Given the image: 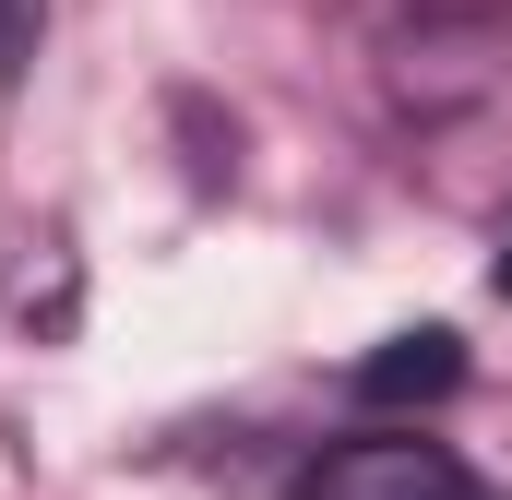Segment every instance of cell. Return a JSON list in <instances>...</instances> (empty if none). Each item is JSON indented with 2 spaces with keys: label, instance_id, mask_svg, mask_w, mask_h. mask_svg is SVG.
Listing matches in <instances>:
<instances>
[{
  "label": "cell",
  "instance_id": "6da1fadb",
  "mask_svg": "<svg viewBox=\"0 0 512 500\" xmlns=\"http://www.w3.org/2000/svg\"><path fill=\"white\" fill-rule=\"evenodd\" d=\"M298 500H501L465 453H441V441H417V429H370V441H334Z\"/></svg>",
  "mask_w": 512,
  "mask_h": 500
},
{
  "label": "cell",
  "instance_id": "7a4b0ae2",
  "mask_svg": "<svg viewBox=\"0 0 512 500\" xmlns=\"http://www.w3.org/2000/svg\"><path fill=\"white\" fill-rule=\"evenodd\" d=\"M465 381V346L429 322V334H393L382 358H358V405H441Z\"/></svg>",
  "mask_w": 512,
  "mask_h": 500
},
{
  "label": "cell",
  "instance_id": "3957f363",
  "mask_svg": "<svg viewBox=\"0 0 512 500\" xmlns=\"http://www.w3.org/2000/svg\"><path fill=\"white\" fill-rule=\"evenodd\" d=\"M36 36H48V0H0V96H24V72H36Z\"/></svg>",
  "mask_w": 512,
  "mask_h": 500
},
{
  "label": "cell",
  "instance_id": "277c9868",
  "mask_svg": "<svg viewBox=\"0 0 512 500\" xmlns=\"http://www.w3.org/2000/svg\"><path fill=\"white\" fill-rule=\"evenodd\" d=\"M501 298H512V227H501Z\"/></svg>",
  "mask_w": 512,
  "mask_h": 500
}]
</instances>
